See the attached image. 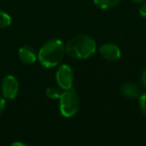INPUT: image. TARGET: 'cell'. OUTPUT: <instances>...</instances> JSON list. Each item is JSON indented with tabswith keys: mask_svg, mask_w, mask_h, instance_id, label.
<instances>
[{
	"mask_svg": "<svg viewBox=\"0 0 146 146\" xmlns=\"http://www.w3.org/2000/svg\"><path fill=\"white\" fill-rule=\"evenodd\" d=\"M19 91V83L15 76L7 75L3 78L1 83L2 96L6 100H13L16 98Z\"/></svg>",
	"mask_w": 146,
	"mask_h": 146,
	"instance_id": "obj_5",
	"label": "cell"
},
{
	"mask_svg": "<svg viewBox=\"0 0 146 146\" xmlns=\"http://www.w3.org/2000/svg\"><path fill=\"white\" fill-rule=\"evenodd\" d=\"M61 93L62 92L57 87H48L46 89V95L50 99H59Z\"/></svg>",
	"mask_w": 146,
	"mask_h": 146,
	"instance_id": "obj_11",
	"label": "cell"
},
{
	"mask_svg": "<svg viewBox=\"0 0 146 146\" xmlns=\"http://www.w3.org/2000/svg\"><path fill=\"white\" fill-rule=\"evenodd\" d=\"M12 22V19L9 14H7L4 11L0 10V29L6 28Z\"/></svg>",
	"mask_w": 146,
	"mask_h": 146,
	"instance_id": "obj_10",
	"label": "cell"
},
{
	"mask_svg": "<svg viewBox=\"0 0 146 146\" xmlns=\"http://www.w3.org/2000/svg\"><path fill=\"white\" fill-rule=\"evenodd\" d=\"M134 3H142V2H144L145 0H132Z\"/></svg>",
	"mask_w": 146,
	"mask_h": 146,
	"instance_id": "obj_17",
	"label": "cell"
},
{
	"mask_svg": "<svg viewBox=\"0 0 146 146\" xmlns=\"http://www.w3.org/2000/svg\"><path fill=\"white\" fill-rule=\"evenodd\" d=\"M97 45L92 37L79 34L70 38L65 45V52L74 59L84 60L91 57L96 52Z\"/></svg>",
	"mask_w": 146,
	"mask_h": 146,
	"instance_id": "obj_1",
	"label": "cell"
},
{
	"mask_svg": "<svg viewBox=\"0 0 146 146\" xmlns=\"http://www.w3.org/2000/svg\"><path fill=\"white\" fill-rule=\"evenodd\" d=\"M65 53V45L59 39L48 40L40 48L37 59L45 68L55 67L62 61Z\"/></svg>",
	"mask_w": 146,
	"mask_h": 146,
	"instance_id": "obj_2",
	"label": "cell"
},
{
	"mask_svg": "<svg viewBox=\"0 0 146 146\" xmlns=\"http://www.w3.org/2000/svg\"><path fill=\"white\" fill-rule=\"evenodd\" d=\"M59 109L62 116L73 117L79 110V97L74 88H69L61 93L59 97Z\"/></svg>",
	"mask_w": 146,
	"mask_h": 146,
	"instance_id": "obj_3",
	"label": "cell"
},
{
	"mask_svg": "<svg viewBox=\"0 0 146 146\" xmlns=\"http://www.w3.org/2000/svg\"><path fill=\"white\" fill-rule=\"evenodd\" d=\"M139 108L142 114L146 117V92L141 93L139 96Z\"/></svg>",
	"mask_w": 146,
	"mask_h": 146,
	"instance_id": "obj_12",
	"label": "cell"
},
{
	"mask_svg": "<svg viewBox=\"0 0 146 146\" xmlns=\"http://www.w3.org/2000/svg\"><path fill=\"white\" fill-rule=\"evenodd\" d=\"M139 13L143 18H146V1L142 2V5L139 8Z\"/></svg>",
	"mask_w": 146,
	"mask_h": 146,
	"instance_id": "obj_13",
	"label": "cell"
},
{
	"mask_svg": "<svg viewBox=\"0 0 146 146\" xmlns=\"http://www.w3.org/2000/svg\"><path fill=\"white\" fill-rule=\"evenodd\" d=\"M141 84L146 89V69L143 71V73H142V75H141Z\"/></svg>",
	"mask_w": 146,
	"mask_h": 146,
	"instance_id": "obj_15",
	"label": "cell"
},
{
	"mask_svg": "<svg viewBox=\"0 0 146 146\" xmlns=\"http://www.w3.org/2000/svg\"><path fill=\"white\" fill-rule=\"evenodd\" d=\"M5 104H6V99H5L3 96H2V97L0 96V115H1V114H2V112L4 111Z\"/></svg>",
	"mask_w": 146,
	"mask_h": 146,
	"instance_id": "obj_14",
	"label": "cell"
},
{
	"mask_svg": "<svg viewBox=\"0 0 146 146\" xmlns=\"http://www.w3.org/2000/svg\"><path fill=\"white\" fill-rule=\"evenodd\" d=\"M120 92L128 98H138L141 94L139 87L132 82H126L122 84L120 87Z\"/></svg>",
	"mask_w": 146,
	"mask_h": 146,
	"instance_id": "obj_8",
	"label": "cell"
},
{
	"mask_svg": "<svg viewBox=\"0 0 146 146\" xmlns=\"http://www.w3.org/2000/svg\"><path fill=\"white\" fill-rule=\"evenodd\" d=\"M56 82L59 85V88L63 90L69 89L72 87L74 81V74L73 70L69 65L63 64L59 66L56 71Z\"/></svg>",
	"mask_w": 146,
	"mask_h": 146,
	"instance_id": "obj_4",
	"label": "cell"
},
{
	"mask_svg": "<svg viewBox=\"0 0 146 146\" xmlns=\"http://www.w3.org/2000/svg\"><path fill=\"white\" fill-rule=\"evenodd\" d=\"M99 52L102 57L108 61H116L121 56V51L119 47L113 43H105L101 45L99 48Z\"/></svg>",
	"mask_w": 146,
	"mask_h": 146,
	"instance_id": "obj_6",
	"label": "cell"
},
{
	"mask_svg": "<svg viewBox=\"0 0 146 146\" xmlns=\"http://www.w3.org/2000/svg\"><path fill=\"white\" fill-rule=\"evenodd\" d=\"M94 4L101 9H110L117 6L121 0H93Z\"/></svg>",
	"mask_w": 146,
	"mask_h": 146,
	"instance_id": "obj_9",
	"label": "cell"
},
{
	"mask_svg": "<svg viewBox=\"0 0 146 146\" xmlns=\"http://www.w3.org/2000/svg\"><path fill=\"white\" fill-rule=\"evenodd\" d=\"M12 146H26L27 144H25V143H22V142H14V143H12L11 144Z\"/></svg>",
	"mask_w": 146,
	"mask_h": 146,
	"instance_id": "obj_16",
	"label": "cell"
},
{
	"mask_svg": "<svg viewBox=\"0 0 146 146\" xmlns=\"http://www.w3.org/2000/svg\"><path fill=\"white\" fill-rule=\"evenodd\" d=\"M18 56L20 61L24 64H33L37 60V54L34 48L29 45H24L19 48Z\"/></svg>",
	"mask_w": 146,
	"mask_h": 146,
	"instance_id": "obj_7",
	"label": "cell"
}]
</instances>
